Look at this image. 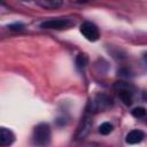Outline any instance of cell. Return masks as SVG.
I'll return each mask as SVG.
<instances>
[{"label":"cell","mask_w":147,"mask_h":147,"mask_svg":"<svg viewBox=\"0 0 147 147\" xmlns=\"http://www.w3.org/2000/svg\"><path fill=\"white\" fill-rule=\"evenodd\" d=\"M87 61H88L87 55H86V54H83V53H79V54L76 56V61H75L76 68H77L78 70H83V69L86 67Z\"/></svg>","instance_id":"obj_10"},{"label":"cell","mask_w":147,"mask_h":147,"mask_svg":"<svg viewBox=\"0 0 147 147\" xmlns=\"http://www.w3.org/2000/svg\"><path fill=\"white\" fill-rule=\"evenodd\" d=\"M52 133L47 123H39L34 126L32 133V142L38 147H47L51 142Z\"/></svg>","instance_id":"obj_1"},{"label":"cell","mask_w":147,"mask_h":147,"mask_svg":"<svg viewBox=\"0 0 147 147\" xmlns=\"http://www.w3.org/2000/svg\"><path fill=\"white\" fill-rule=\"evenodd\" d=\"M132 94H133V91H129V90L118 91V96H119V99L123 101V103L125 106H131V103H132Z\"/></svg>","instance_id":"obj_9"},{"label":"cell","mask_w":147,"mask_h":147,"mask_svg":"<svg viewBox=\"0 0 147 147\" xmlns=\"http://www.w3.org/2000/svg\"><path fill=\"white\" fill-rule=\"evenodd\" d=\"M113 87L118 92V91H125V90H129V91H133V86L126 82H116L114 83Z\"/></svg>","instance_id":"obj_11"},{"label":"cell","mask_w":147,"mask_h":147,"mask_svg":"<svg viewBox=\"0 0 147 147\" xmlns=\"http://www.w3.org/2000/svg\"><path fill=\"white\" fill-rule=\"evenodd\" d=\"M8 28L10 30H22V29H24V24H22V23H15V24L8 25Z\"/></svg>","instance_id":"obj_14"},{"label":"cell","mask_w":147,"mask_h":147,"mask_svg":"<svg viewBox=\"0 0 147 147\" xmlns=\"http://www.w3.org/2000/svg\"><path fill=\"white\" fill-rule=\"evenodd\" d=\"M111 131H113V125H111L109 122H105V123H102V124L99 126V132H100L101 134H103V136L109 134Z\"/></svg>","instance_id":"obj_13"},{"label":"cell","mask_w":147,"mask_h":147,"mask_svg":"<svg viewBox=\"0 0 147 147\" xmlns=\"http://www.w3.org/2000/svg\"><path fill=\"white\" fill-rule=\"evenodd\" d=\"M142 59H144V62H145V63H146V65H147V52H146V53H144Z\"/></svg>","instance_id":"obj_15"},{"label":"cell","mask_w":147,"mask_h":147,"mask_svg":"<svg viewBox=\"0 0 147 147\" xmlns=\"http://www.w3.org/2000/svg\"><path fill=\"white\" fill-rule=\"evenodd\" d=\"M79 31L88 41H96L100 37V32H99L98 26L92 22H84L80 25Z\"/></svg>","instance_id":"obj_4"},{"label":"cell","mask_w":147,"mask_h":147,"mask_svg":"<svg viewBox=\"0 0 147 147\" xmlns=\"http://www.w3.org/2000/svg\"><path fill=\"white\" fill-rule=\"evenodd\" d=\"M131 114L136 118H141V117H145L146 116L147 111H146V109L144 107H136V108H133L131 110Z\"/></svg>","instance_id":"obj_12"},{"label":"cell","mask_w":147,"mask_h":147,"mask_svg":"<svg viewBox=\"0 0 147 147\" xmlns=\"http://www.w3.org/2000/svg\"><path fill=\"white\" fill-rule=\"evenodd\" d=\"M36 3L40 7H42V8L53 9V8H57V7L62 6L63 2L60 1V0H41V1H37Z\"/></svg>","instance_id":"obj_8"},{"label":"cell","mask_w":147,"mask_h":147,"mask_svg":"<svg viewBox=\"0 0 147 147\" xmlns=\"http://www.w3.org/2000/svg\"><path fill=\"white\" fill-rule=\"evenodd\" d=\"M15 141V134L13 131H10L7 127H1L0 129V146L7 147L10 146Z\"/></svg>","instance_id":"obj_6"},{"label":"cell","mask_w":147,"mask_h":147,"mask_svg":"<svg viewBox=\"0 0 147 147\" xmlns=\"http://www.w3.org/2000/svg\"><path fill=\"white\" fill-rule=\"evenodd\" d=\"M113 106V99L106 93H99L94 96V99L90 102V113H99L105 111L106 109Z\"/></svg>","instance_id":"obj_2"},{"label":"cell","mask_w":147,"mask_h":147,"mask_svg":"<svg viewBox=\"0 0 147 147\" xmlns=\"http://www.w3.org/2000/svg\"><path fill=\"white\" fill-rule=\"evenodd\" d=\"M144 138H145V133H144L141 130L136 129V130H131V131L126 134L125 141H126V144H129V145H136V144L141 142Z\"/></svg>","instance_id":"obj_7"},{"label":"cell","mask_w":147,"mask_h":147,"mask_svg":"<svg viewBox=\"0 0 147 147\" xmlns=\"http://www.w3.org/2000/svg\"><path fill=\"white\" fill-rule=\"evenodd\" d=\"M75 24V21L71 18H51L46 20L40 23V28L42 29H55V30H61V29H67L70 28Z\"/></svg>","instance_id":"obj_3"},{"label":"cell","mask_w":147,"mask_h":147,"mask_svg":"<svg viewBox=\"0 0 147 147\" xmlns=\"http://www.w3.org/2000/svg\"><path fill=\"white\" fill-rule=\"evenodd\" d=\"M86 114L83 116L79 125H78V129H77V133H76V138L77 139H82V138H85L91 127H92V119H91V116H90V110L86 109Z\"/></svg>","instance_id":"obj_5"}]
</instances>
